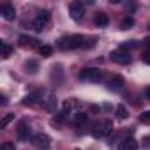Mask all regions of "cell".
I'll use <instances>...</instances> for the list:
<instances>
[{
    "instance_id": "obj_1",
    "label": "cell",
    "mask_w": 150,
    "mask_h": 150,
    "mask_svg": "<svg viewBox=\"0 0 150 150\" xmlns=\"http://www.w3.org/2000/svg\"><path fill=\"white\" fill-rule=\"evenodd\" d=\"M57 44H58L60 50H74V48H81V46H85V37L80 35V34H74V35L60 37Z\"/></svg>"
},
{
    "instance_id": "obj_2",
    "label": "cell",
    "mask_w": 150,
    "mask_h": 150,
    "mask_svg": "<svg viewBox=\"0 0 150 150\" xmlns=\"http://www.w3.org/2000/svg\"><path fill=\"white\" fill-rule=\"evenodd\" d=\"M111 131H113V120L104 118V120H101V122H97V124L94 125L92 136H94L96 139H103V138H108V136L111 134Z\"/></svg>"
},
{
    "instance_id": "obj_3",
    "label": "cell",
    "mask_w": 150,
    "mask_h": 150,
    "mask_svg": "<svg viewBox=\"0 0 150 150\" xmlns=\"http://www.w3.org/2000/svg\"><path fill=\"white\" fill-rule=\"evenodd\" d=\"M80 80L81 81H92V83H99L104 80V72L96 69V67H85L80 71Z\"/></svg>"
},
{
    "instance_id": "obj_4",
    "label": "cell",
    "mask_w": 150,
    "mask_h": 150,
    "mask_svg": "<svg viewBox=\"0 0 150 150\" xmlns=\"http://www.w3.org/2000/svg\"><path fill=\"white\" fill-rule=\"evenodd\" d=\"M32 143H34V146H35L37 150H50V146H51V138H50L48 134L39 132V134L34 136Z\"/></svg>"
},
{
    "instance_id": "obj_5",
    "label": "cell",
    "mask_w": 150,
    "mask_h": 150,
    "mask_svg": "<svg viewBox=\"0 0 150 150\" xmlns=\"http://www.w3.org/2000/svg\"><path fill=\"white\" fill-rule=\"evenodd\" d=\"M50 21V11H39L37 13V16H35V20H34V23H32V27H34V30L35 32H41L44 27H46V23Z\"/></svg>"
},
{
    "instance_id": "obj_6",
    "label": "cell",
    "mask_w": 150,
    "mask_h": 150,
    "mask_svg": "<svg viewBox=\"0 0 150 150\" xmlns=\"http://www.w3.org/2000/svg\"><path fill=\"white\" fill-rule=\"evenodd\" d=\"M111 60L113 62H117V64H122V65H125V64H131V55H129V51H125V50H122V48H118V50H115V51H111Z\"/></svg>"
},
{
    "instance_id": "obj_7",
    "label": "cell",
    "mask_w": 150,
    "mask_h": 150,
    "mask_svg": "<svg viewBox=\"0 0 150 150\" xmlns=\"http://www.w3.org/2000/svg\"><path fill=\"white\" fill-rule=\"evenodd\" d=\"M83 14H85V7H83L81 2H72V4L69 6V16H71L74 21H80V20L83 18Z\"/></svg>"
},
{
    "instance_id": "obj_8",
    "label": "cell",
    "mask_w": 150,
    "mask_h": 150,
    "mask_svg": "<svg viewBox=\"0 0 150 150\" xmlns=\"http://www.w3.org/2000/svg\"><path fill=\"white\" fill-rule=\"evenodd\" d=\"M2 16H4V20L13 21V20L16 18V9H14V6H11V4H4V6H2Z\"/></svg>"
},
{
    "instance_id": "obj_9",
    "label": "cell",
    "mask_w": 150,
    "mask_h": 150,
    "mask_svg": "<svg viewBox=\"0 0 150 150\" xmlns=\"http://www.w3.org/2000/svg\"><path fill=\"white\" fill-rule=\"evenodd\" d=\"M16 134H18V139H21V141L28 139V136H30V127L27 125V122H25V120H23V122H20V127H18Z\"/></svg>"
},
{
    "instance_id": "obj_10",
    "label": "cell",
    "mask_w": 150,
    "mask_h": 150,
    "mask_svg": "<svg viewBox=\"0 0 150 150\" xmlns=\"http://www.w3.org/2000/svg\"><path fill=\"white\" fill-rule=\"evenodd\" d=\"M136 148H138V141H136L134 138H125V139L118 145L117 150H136Z\"/></svg>"
},
{
    "instance_id": "obj_11",
    "label": "cell",
    "mask_w": 150,
    "mask_h": 150,
    "mask_svg": "<svg viewBox=\"0 0 150 150\" xmlns=\"http://www.w3.org/2000/svg\"><path fill=\"white\" fill-rule=\"evenodd\" d=\"M80 106V103L76 101V99H69V101H65L64 104H62V113L64 115H67V113H72L74 110H76Z\"/></svg>"
},
{
    "instance_id": "obj_12",
    "label": "cell",
    "mask_w": 150,
    "mask_h": 150,
    "mask_svg": "<svg viewBox=\"0 0 150 150\" xmlns=\"http://www.w3.org/2000/svg\"><path fill=\"white\" fill-rule=\"evenodd\" d=\"M122 87H124V78L122 76H113L108 81V88H111V90H122Z\"/></svg>"
},
{
    "instance_id": "obj_13",
    "label": "cell",
    "mask_w": 150,
    "mask_h": 150,
    "mask_svg": "<svg viewBox=\"0 0 150 150\" xmlns=\"http://www.w3.org/2000/svg\"><path fill=\"white\" fill-rule=\"evenodd\" d=\"M39 97H41V92H34V94H28V96H25V99H23L21 103H23L25 106H34L35 103H39V101H41Z\"/></svg>"
},
{
    "instance_id": "obj_14",
    "label": "cell",
    "mask_w": 150,
    "mask_h": 150,
    "mask_svg": "<svg viewBox=\"0 0 150 150\" xmlns=\"http://www.w3.org/2000/svg\"><path fill=\"white\" fill-rule=\"evenodd\" d=\"M94 23H96L99 28H103V27H106V25L110 23V18H108V14H106V13H99V14H96Z\"/></svg>"
},
{
    "instance_id": "obj_15",
    "label": "cell",
    "mask_w": 150,
    "mask_h": 150,
    "mask_svg": "<svg viewBox=\"0 0 150 150\" xmlns=\"http://www.w3.org/2000/svg\"><path fill=\"white\" fill-rule=\"evenodd\" d=\"M57 104H58V101H57L55 96H50L48 99H44V108H46L48 111H55V110H57Z\"/></svg>"
},
{
    "instance_id": "obj_16",
    "label": "cell",
    "mask_w": 150,
    "mask_h": 150,
    "mask_svg": "<svg viewBox=\"0 0 150 150\" xmlns=\"http://www.w3.org/2000/svg\"><path fill=\"white\" fill-rule=\"evenodd\" d=\"M115 117H117L118 120H125V118L129 117V113H127V108H125L124 104H118V106L115 108Z\"/></svg>"
},
{
    "instance_id": "obj_17",
    "label": "cell",
    "mask_w": 150,
    "mask_h": 150,
    "mask_svg": "<svg viewBox=\"0 0 150 150\" xmlns=\"http://www.w3.org/2000/svg\"><path fill=\"white\" fill-rule=\"evenodd\" d=\"M0 51H2V58H9L13 55V46L2 41V42H0Z\"/></svg>"
},
{
    "instance_id": "obj_18",
    "label": "cell",
    "mask_w": 150,
    "mask_h": 150,
    "mask_svg": "<svg viewBox=\"0 0 150 150\" xmlns=\"http://www.w3.org/2000/svg\"><path fill=\"white\" fill-rule=\"evenodd\" d=\"M18 42H20V46H23V48H27V46H28V48H32L35 41H34L32 37H28V35H20Z\"/></svg>"
},
{
    "instance_id": "obj_19",
    "label": "cell",
    "mask_w": 150,
    "mask_h": 150,
    "mask_svg": "<svg viewBox=\"0 0 150 150\" xmlns=\"http://www.w3.org/2000/svg\"><path fill=\"white\" fill-rule=\"evenodd\" d=\"M134 25V18L132 16H127V18H124L122 21H120V28L122 30H127V28H131Z\"/></svg>"
},
{
    "instance_id": "obj_20",
    "label": "cell",
    "mask_w": 150,
    "mask_h": 150,
    "mask_svg": "<svg viewBox=\"0 0 150 150\" xmlns=\"http://www.w3.org/2000/svg\"><path fill=\"white\" fill-rule=\"evenodd\" d=\"M25 67H27V71H28L30 74H35V72L39 71V64H37L35 60H28V62L25 64Z\"/></svg>"
},
{
    "instance_id": "obj_21",
    "label": "cell",
    "mask_w": 150,
    "mask_h": 150,
    "mask_svg": "<svg viewBox=\"0 0 150 150\" xmlns=\"http://www.w3.org/2000/svg\"><path fill=\"white\" fill-rule=\"evenodd\" d=\"M87 113H81V111H78V113H74V124H78V125H81V124H85L87 122Z\"/></svg>"
},
{
    "instance_id": "obj_22",
    "label": "cell",
    "mask_w": 150,
    "mask_h": 150,
    "mask_svg": "<svg viewBox=\"0 0 150 150\" xmlns=\"http://www.w3.org/2000/svg\"><path fill=\"white\" fill-rule=\"evenodd\" d=\"M39 53H41V57H51L53 48H51V46H48V44H44V46H41V48H39Z\"/></svg>"
},
{
    "instance_id": "obj_23",
    "label": "cell",
    "mask_w": 150,
    "mask_h": 150,
    "mask_svg": "<svg viewBox=\"0 0 150 150\" xmlns=\"http://www.w3.org/2000/svg\"><path fill=\"white\" fill-rule=\"evenodd\" d=\"M13 120H14V115H13V113L6 115V117L2 118V122H0V127H2V129H4V127H7V125H9V124L13 122Z\"/></svg>"
},
{
    "instance_id": "obj_24",
    "label": "cell",
    "mask_w": 150,
    "mask_h": 150,
    "mask_svg": "<svg viewBox=\"0 0 150 150\" xmlns=\"http://www.w3.org/2000/svg\"><path fill=\"white\" fill-rule=\"evenodd\" d=\"M0 150H16V146H14L13 141H4L2 145H0Z\"/></svg>"
},
{
    "instance_id": "obj_25",
    "label": "cell",
    "mask_w": 150,
    "mask_h": 150,
    "mask_svg": "<svg viewBox=\"0 0 150 150\" xmlns=\"http://www.w3.org/2000/svg\"><path fill=\"white\" fill-rule=\"evenodd\" d=\"M139 120H141V122H145V124H148V122H150V110L143 111V113L139 115Z\"/></svg>"
},
{
    "instance_id": "obj_26",
    "label": "cell",
    "mask_w": 150,
    "mask_h": 150,
    "mask_svg": "<svg viewBox=\"0 0 150 150\" xmlns=\"http://www.w3.org/2000/svg\"><path fill=\"white\" fill-rule=\"evenodd\" d=\"M134 46H136V42H134V41H129V42L122 44V50H125V51H127V48H134Z\"/></svg>"
},
{
    "instance_id": "obj_27",
    "label": "cell",
    "mask_w": 150,
    "mask_h": 150,
    "mask_svg": "<svg viewBox=\"0 0 150 150\" xmlns=\"http://www.w3.org/2000/svg\"><path fill=\"white\" fill-rule=\"evenodd\" d=\"M143 145L150 148V136H145V138H143Z\"/></svg>"
},
{
    "instance_id": "obj_28",
    "label": "cell",
    "mask_w": 150,
    "mask_h": 150,
    "mask_svg": "<svg viewBox=\"0 0 150 150\" xmlns=\"http://www.w3.org/2000/svg\"><path fill=\"white\" fill-rule=\"evenodd\" d=\"M143 60H145V62H146V64H150V51H148V53H146V55H145V57H143Z\"/></svg>"
},
{
    "instance_id": "obj_29",
    "label": "cell",
    "mask_w": 150,
    "mask_h": 150,
    "mask_svg": "<svg viewBox=\"0 0 150 150\" xmlns=\"http://www.w3.org/2000/svg\"><path fill=\"white\" fill-rule=\"evenodd\" d=\"M145 46H146V48H150V35L145 39Z\"/></svg>"
},
{
    "instance_id": "obj_30",
    "label": "cell",
    "mask_w": 150,
    "mask_h": 150,
    "mask_svg": "<svg viewBox=\"0 0 150 150\" xmlns=\"http://www.w3.org/2000/svg\"><path fill=\"white\" fill-rule=\"evenodd\" d=\"M145 96H146V99H148V101H150V87H148V88H146V90H145Z\"/></svg>"
},
{
    "instance_id": "obj_31",
    "label": "cell",
    "mask_w": 150,
    "mask_h": 150,
    "mask_svg": "<svg viewBox=\"0 0 150 150\" xmlns=\"http://www.w3.org/2000/svg\"><path fill=\"white\" fill-rule=\"evenodd\" d=\"M148 30H150V25H148Z\"/></svg>"
}]
</instances>
